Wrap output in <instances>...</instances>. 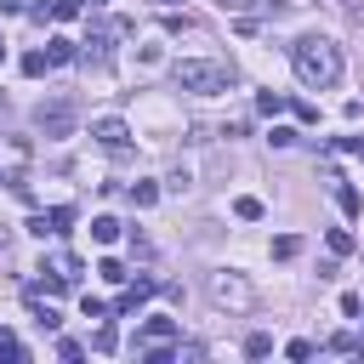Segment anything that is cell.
<instances>
[{
	"label": "cell",
	"mask_w": 364,
	"mask_h": 364,
	"mask_svg": "<svg viewBox=\"0 0 364 364\" xmlns=\"http://www.w3.org/2000/svg\"><path fill=\"white\" fill-rule=\"evenodd\" d=\"M46 57H51V63H74L80 51H74V40H63V34H57V40L46 46Z\"/></svg>",
	"instance_id": "5bb4252c"
},
{
	"label": "cell",
	"mask_w": 364,
	"mask_h": 364,
	"mask_svg": "<svg viewBox=\"0 0 364 364\" xmlns=\"http://www.w3.org/2000/svg\"><path fill=\"white\" fill-rule=\"evenodd\" d=\"M46 68H51L46 51H28V57H23V74H46Z\"/></svg>",
	"instance_id": "7402d4cb"
},
{
	"label": "cell",
	"mask_w": 364,
	"mask_h": 364,
	"mask_svg": "<svg viewBox=\"0 0 364 364\" xmlns=\"http://www.w3.org/2000/svg\"><path fill=\"white\" fill-rule=\"evenodd\" d=\"M353 358H364V341H353Z\"/></svg>",
	"instance_id": "f1b7e54d"
},
{
	"label": "cell",
	"mask_w": 364,
	"mask_h": 364,
	"mask_svg": "<svg viewBox=\"0 0 364 364\" xmlns=\"http://www.w3.org/2000/svg\"><path fill=\"white\" fill-rule=\"evenodd\" d=\"M91 239H97V245H114V239H119V222H114V216H97V222H91Z\"/></svg>",
	"instance_id": "7c38bea8"
},
{
	"label": "cell",
	"mask_w": 364,
	"mask_h": 364,
	"mask_svg": "<svg viewBox=\"0 0 364 364\" xmlns=\"http://www.w3.org/2000/svg\"><path fill=\"white\" fill-rule=\"evenodd\" d=\"M142 358H148V364H171V358H176V347H171V341H148V347H142Z\"/></svg>",
	"instance_id": "e0dca14e"
},
{
	"label": "cell",
	"mask_w": 364,
	"mask_h": 364,
	"mask_svg": "<svg viewBox=\"0 0 364 364\" xmlns=\"http://www.w3.org/2000/svg\"><path fill=\"white\" fill-rule=\"evenodd\" d=\"M114 347H119V330H114V324H102V330L91 336V353H114Z\"/></svg>",
	"instance_id": "2e32d148"
},
{
	"label": "cell",
	"mask_w": 364,
	"mask_h": 364,
	"mask_svg": "<svg viewBox=\"0 0 364 364\" xmlns=\"http://www.w3.org/2000/svg\"><path fill=\"white\" fill-rule=\"evenodd\" d=\"M154 290H159V284H154V279L142 273L136 284H125V290H119V301H114V313H119V318H125V313H136V307H142V301H148Z\"/></svg>",
	"instance_id": "52a82bcc"
},
{
	"label": "cell",
	"mask_w": 364,
	"mask_h": 364,
	"mask_svg": "<svg viewBox=\"0 0 364 364\" xmlns=\"http://www.w3.org/2000/svg\"><path fill=\"white\" fill-rule=\"evenodd\" d=\"M6 245H11V228H0V250H6Z\"/></svg>",
	"instance_id": "83f0119b"
},
{
	"label": "cell",
	"mask_w": 364,
	"mask_h": 364,
	"mask_svg": "<svg viewBox=\"0 0 364 364\" xmlns=\"http://www.w3.org/2000/svg\"><path fill=\"white\" fill-rule=\"evenodd\" d=\"M154 6H176V0H154Z\"/></svg>",
	"instance_id": "f546056e"
},
{
	"label": "cell",
	"mask_w": 364,
	"mask_h": 364,
	"mask_svg": "<svg viewBox=\"0 0 364 364\" xmlns=\"http://www.w3.org/2000/svg\"><path fill=\"white\" fill-rule=\"evenodd\" d=\"M341 11H347L353 23H364V0H341Z\"/></svg>",
	"instance_id": "4316f807"
},
{
	"label": "cell",
	"mask_w": 364,
	"mask_h": 364,
	"mask_svg": "<svg viewBox=\"0 0 364 364\" xmlns=\"http://www.w3.org/2000/svg\"><path fill=\"white\" fill-rule=\"evenodd\" d=\"M80 313H85V318H108V301H97V296H80Z\"/></svg>",
	"instance_id": "cb8c5ba5"
},
{
	"label": "cell",
	"mask_w": 364,
	"mask_h": 364,
	"mask_svg": "<svg viewBox=\"0 0 364 364\" xmlns=\"http://www.w3.org/2000/svg\"><path fill=\"white\" fill-rule=\"evenodd\" d=\"M233 216H239V222H262V216H267V205H262L256 193H239V199H233Z\"/></svg>",
	"instance_id": "ba28073f"
},
{
	"label": "cell",
	"mask_w": 364,
	"mask_h": 364,
	"mask_svg": "<svg viewBox=\"0 0 364 364\" xmlns=\"http://www.w3.org/2000/svg\"><path fill=\"white\" fill-rule=\"evenodd\" d=\"M154 199H159V182H131V205L136 210H148Z\"/></svg>",
	"instance_id": "30bf717a"
},
{
	"label": "cell",
	"mask_w": 364,
	"mask_h": 364,
	"mask_svg": "<svg viewBox=\"0 0 364 364\" xmlns=\"http://www.w3.org/2000/svg\"><path fill=\"white\" fill-rule=\"evenodd\" d=\"M336 205H341L347 216H358V210H364V199H358V188H353V182H341V188H336Z\"/></svg>",
	"instance_id": "8fae6325"
},
{
	"label": "cell",
	"mask_w": 364,
	"mask_h": 364,
	"mask_svg": "<svg viewBox=\"0 0 364 364\" xmlns=\"http://www.w3.org/2000/svg\"><path fill=\"white\" fill-rule=\"evenodd\" d=\"M267 142H273V148H290V142H296V131H290V125H273V136H267Z\"/></svg>",
	"instance_id": "484cf974"
},
{
	"label": "cell",
	"mask_w": 364,
	"mask_h": 364,
	"mask_svg": "<svg viewBox=\"0 0 364 364\" xmlns=\"http://www.w3.org/2000/svg\"><path fill=\"white\" fill-rule=\"evenodd\" d=\"M256 108H262V114H279L284 97H279V91H256Z\"/></svg>",
	"instance_id": "603a6c76"
},
{
	"label": "cell",
	"mask_w": 364,
	"mask_h": 364,
	"mask_svg": "<svg viewBox=\"0 0 364 364\" xmlns=\"http://www.w3.org/2000/svg\"><path fill=\"white\" fill-rule=\"evenodd\" d=\"M205 296H210V307H222V313H256V284H250V273H239V267H216L210 279H205Z\"/></svg>",
	"instance_id": "3957f363"
},
{
	"label": "cell",
	"mask_w": 364,
	"mask_h": 364,
	"mask_svg": "<svg viewBox=\"0 0 364 364\" xmlns=\"http://www.w3.org/2000/svg\"><path fill=\"white\" fill-rule=\"evenodd\" d=\"M51 17H57V23H68V17H80V0H51Z\"/></svg>",
	"instance_id": "d4e9b609"
},
{
	"label": "cell",
	"mask_w": 364,
	"mask_h": 364,
	"mask_svg": "<svg viewBox=\"0 0 364 364\" xmlns=\"http://www.w3.org/2000/svg\"><path fill=\"white\" fill-rule=\"evenodd\" d=\"M273 256H279V262L301 256V233H279V239H273Z\"/></svg>",
	"instance_id": "4fadbf2b"
},
{
	"label": "cell",
	"mask_w": 364,
	"mask_h": 364,
	"mask_svg": "<svg viewBox=\"0 0 364 364\" xmlns=\"http://www.w3.org/2000/svg\"><path fill=\"white\" fill-rule=\"evenodd\" d=\"M171 336H176V318H148L142 324V347L148 341H171Z\"/></svg>",
	"instance_id": "9c48e42d"
},
{
	"label": "cell",
	"mask_w": 364,
	"mask_h": 364,
	"mask_svg": "<svg viewBox=\"0 0 364 364\" xmlns=\"http://www.w3.org/2000/svg\"><path fill=\"white\" fill-rule=\"evenodd\" d=\"M74 125H80V102H74V97H46V102L34 108V131H40L46 142L74 136Z\"/></svg>",
	"instance_id": "277c9868"
},
{
	"label": "cell",
	"mask_w": 364,
	"mask_h": 364,
	"mask_svg": "<svg viewBox=\"0 0 364 364\" xmlns=\"http://www.w3.org/2000/svg\"><path fill=\"white\" fill-rule=\"evenodd\" d=\"M171 80H176V91H193V97H216V91H228V85H233V63L182 57V63L171 68Z\"/></svg>",
	"instance_id": "7a4b0ae2"
},
{
	"label": "cell",
	"mask_w": 364,
	"mask_h": 364,
	"mask_svg": "<svg viewBox=\"0 0 364 364\" xmlns=\"http://www.w3.org/2000/svg\"><path fill=\"white\" fill-rule=\"evenodd\" d=\"M290 63H296V80L301 85H313V91H330L336 80H341V46L330 40V34H301L296 46H290Z\"/></svg>",
	"instance_id": "6da1fadb"
},
{
	"label": "cell",
	"mask_w": 364,
	"mask_h": 364,
	"mask_svg": "<svg viewBox=\"0 0 364 364\" xmlns=\"http://www.w3.org/2000/svg\"><path fill=\"white\" fill-rule=\"evenodd\" d=\"M97 273H102V279H108V284H125V279H131V273H125V267H119V262H114V256H102V262H97Z\"/></svg>",
	"instance_id": "d6986e66"
},
{
	"label": "cell",
	"mask_w": 364,
	"mask_h": 364,
	"mask_svg": "<svg viewBox=\"0 0 364 364\" xmlns=\"http://www.w3.org/2000/svg\"><path fill=\"white\" fill-rule=\"evenodd\" d=\"M68 222H74V205H51V210H40V216H28V233H68Z\"/></svg>",
	"instance_id": "8992f818"
},
{
	"label": "cell",
	"mask_w": 364,
	"mask_h": 364,
	"mask_svg": "<svg viewBox=\"0 0 364 364\" xmlns=\"http://www.w3.org/2000/svg\"><path fill=\"white\" fill-rule=\"evenodd\" d=\"M91 136H97V142H102L108 154H125V142H131V125L108 114V119H91Z\"/></svg>",
	"instance_id": "5b68a950"
},
{
	"label": "cell",
	"mask_w": 364,
	"mask_h": 364,
	"mask_svg": "<svg viewBox=\"0 0 364 364\" xmlns=\"http://www.w3.org/2000/svg\"><path fill=\"white\" fill-rule=\"evenodd\" d=\"M0 57H6V46H0Z\"/></svg>",
	"instance_id": "4dcf8cb0"
},
{
	"label": "cell",
	"mask_w": 364,
	"mask_h": 364,
	"mask_svg": "<svg viewBox=\"0 0 364 364\" xmlns=\"http://www.w3.org/2000/svg\"><path fill=\"white\" fill-rule=\"evenodd\" d=\"M28 307H34V324H40V330H57V324H63L57 307H40V296H28Z\"/></svg>",
	"instance_id": "9a60e30c"
},
{
	"label": "cell",
	"mask_w": 364,
	"mask_h": 364,
	"mask_svg": "<svg viewBox=\"0 0 364 364\" xmlns=\"http://www.w3.org/2000/svg\"><path fill=\"white\" fill-rule=\"evenodd\" d=\"M245 353H250V358H267V353H273V336H262V330H256V336L245 341Z\"/></svg>",
	"instance_id": "44dd1931"
},
{
	"label": "cell",
	"mask_w": 364,
	"mask_h": 364,
	"mask_svg": "<svg viewBox=\"0 0 364 364\" xmlns=\"http://www.w3.org/2000/svg\"><path fill=\"white\" fill-rule=\"evenodd\" d=\"M165 188H171V193H188V188H193V171H188V165H176V171L165 176Z\"/></svg>",
	"instance_id": "ac0fdd59"
},
{
	"label": "cell",
	"mask_w": 364,
	"mask_h": 364,
	"mask_svg": "<svg viewBox=\"0 0 364 364\" xmlns=\"http://www.w3.org/2000/svg\"><path fill=\"white\" fill-rule=\"evenodd\" d=\"M353 250V233L347 228H330V256H347Z\"/></svg>",
	"instance_id": "ffe728a7"
}]
</instances>
